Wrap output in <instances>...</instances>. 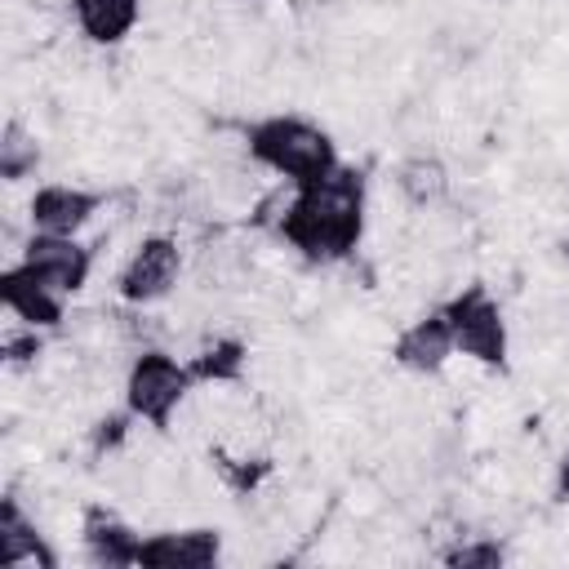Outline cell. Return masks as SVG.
<instances>
[{"label": "cell", "instance_id": "obj_1", "mask_svg": "<svg viewBox=\"0 0 569 569\" xmlns=\"http://www.w3.org/2000/svg\"><path fill=\"white\" fill-rule=\"evenodd\" d=\"M369 213V178L356 164H338L333 173L302 182L289 191L284 213L276 218V236L307 262H342L356 253Z\"/></svg>", "mask_w": 569, "mask_h": 569}, {"label": "cell", "instance_id": "obj_9", "mask_svg": "<svg viewBox=\"0 0 569 569\" xmlns=\"http://www.w3.org/2000/svg\"><path fill=\"white\" fill-rule=\"evenodd\" d=\"M453 356H458L453 329H449V320H445L440 307L413 316V320L396 333V342H391V360H396L400 369H409V373H422V378L440 373Z\"/></svg>", "mask_w": 569, "mask_h": 569}, {"label": "cell", "instance_id": "obj_8", "mask_svg": "<svg viewBox=\"0 0 569 569\" xmlns=\"http://www.w3.org/2000/svg\"><path fill=\"white\" fill-rule=\"evenodd\" d=\"M102 191L71 187V182H44L27 196V222L31 231H53V236H80L93 213L102 209Z\"/></svg>", "mask_w": 569, "mask_h": 569}, {"label": "cell", "instance_id": "obj_2", "mask_svg": "<svg viewBox=\"0 0 569 569\" xmlns=\"http://www.w3.org/2000/svg\"><path fill=\"white\" fill-rule=\"evenodd\" d=\"M244 151H249L253 164H262L267 173H276L289 187L316 182V178H325V173H333L342 164L333 133L320 129L316 120L289 116V111L253 120L244 129Z\"/></svg>", "mask_w": 569, "mask_h": 569}, {"label": "cell", "instance_id": "obj_21", "mask_svg": "<svg viewBox=\"0 0 569 569\" xmlns=\"http://www.w3.org/2000/svg\"><path fill=\"white\" fill-rule=\"evenodd\" d=\"M227 4H262V0H227Z\"/></svg>", "mask_w": 569, "mask_h": 569}, {"label": "cell", "instance_id": "obj_5", "mask_svg": "<svg viewBox=\"0 0 569 569\" xmlns=\"http://www.w3.org/2000/svg\"><path fill=\"white\" fill-rule=\"evenodd\" d=\"M178 280H182V244H178V236L151 231L129 249V258H124V267L116 276V289H120V298L129 307H156L178 289Z\"/></svg>", "mask_w": 569, "mask_h": 569}, {"label": "cell", "instance_id": "obj_3", "mask_svg": "<svg viewBox=\"0 0 569 569\" xmlns=\"http://www.w3.org/2000/svg\"><path fill=\"white\" fill-rule=\"evenodd\" d=\"M191 387H196L191 365L178 360V356L164 351V347H142V351H133L129 365H124V382H120L124 409H129L138 422H147L151 431H169V422H173V413L187 405Z\"/></svg>", "mask_w": 569, "mask_h": 569}, {"label": "cell", "instance_id": "obj_7", "mask_svg": "<svg viewBox=\"0 0 569 569\" xmlns=\"http://www.w3.org/2000/svg\"><path fill=\"white\" fill-rule=\"evenodd\" d=\"M222 560V529L187 525V529H156L138 542L142 569H209Z\"/></svg>", "mask_w": 569, "mask_h": 569}, {"label": "cell", "instance_id": "obj_19", "mask_svg": "<svg viewBox=\"0 0 569 569\" xmlns=\"http://www.w3.org/2000/svg\"><path fill=\"white\" fill-rule=\"evenodd\" d=\"M4 356H9L13 365H22V360L40 356V329H27L22 338H9V342H4Z\"/></svg>", "mask_w": 569, "mask_h": 569}, {"label": "cell", "instance_id": "obj_17", "mask_svg": "<svg viewBox=\"0 0 569 569\" xmlns=\"http://www.w3.org/2000/svg\"><path fill=\"white\" fill-rule=\"evenodd\" d=\"M440 560H445L449 569H498V565L507 560V547H502L498 538H485V533H471V538L458 533V542L445 547Z\"/></svg>", "mask_w": 569, "mask_h": 569}, {"label": "cell", "instance_id": "obj_6", "mask_svg": "<svg viewBox=\"0 0 569 569\" xmlns=\"http://www.w3.org/2000/svg\"><path fill=\"white\" fill-rule=\"evenodd\" d=\"M18 262H27L44 284H53L62 298L80 293L93 276V249L80 236H53V231H31L18 249Z\"/></svg>", "mask_w": 569, "mask_h": 569}, {"label": "cell", "instance_id": "obj_11", "mask_svg": "<svg viewBox=\"0 0 569 569\" xmlns=\"http://www.w3.org/2000/svg\"><path fill=\"white\" fill-rule=\"evenodd\" d=\"M138 542H142V533L124 516H116L102 502L84 507V516H80V547H84L89 565H98V569H133L138 565Z\"/></svg>", "mask_w": 569, "mask_h": 569}, {"label": "cell", "instance_id": "obj_12", "mask_svg": "<svg viewBox=\"0 0 569 569\" xmlns=\"http://www.w3.org/2000/svg\"><path fill=\"white\" fill-rule=\"evenodd\" d=\"M0 565L4 569H58V551L44 542L36 520L9 493L0 502Z\"/></svg>", "mask_w": 569, "mask_h": 569}, {"label": "cell", "instance_id": "obj_16", "mask_svg": "<svg viewBox=\"0 0 569 569\" xmlns=\"http://www.w3.org/2000/svg\"><path fill=\"white\" fill-rule=\"evenodd\" d=\"M44 160V147L36 138V129H27L22 120H4L0 129V178L4 182H27Z\"/></svg>", "mask_w": 569, "mask_h": 569}, {"label": "cell", "instance_id": "obj_13", "mask_svg": "<svg viewBox=\"0 0 569 569\" xmlns=\"http://www.w3.org/2000/svg\"><path fill=\"white\" fill-rule=\"evenodd\" d=\"M396 191H400V200L409 204V209H440L445 200H449V164L440 160V156H431V151H413V156H405L400 164H396Z\"/></svg>", "mask_w": 569, "mask_h": 569}, {"label": "cell", "instance_id": "obj_4", "mask_svg": "<svg viewBox=\"0 0 569 569\" xmlns=\"http://www.w3.org/2000/svg\"><path fill=\"white\" fill-rule=\"evenodd\" d=\"M449 329H453V347L458 356L476 360V365H489V369H502L507 356H511V329H507V316L498 307V298L489 293V284H467L458 289L449 302H440Z\"/></svg>", "mask_w": 569, "mask_h": 569}, {"label": "cell", "instance_id": "obj_15", "mask_svg": "<svg viewBox=\"0 0 569 569\" xmlns=\"http://www.w3.org/2000/svg\"><path fill=\"white\" fill-rule=\"evenodd\" d=\"M187 365H191L196 382H204V387H236V382L244 378L249 347H244L240 338H231V333H218V338H209Z\"/></svg>", "mask_w": 569, "mask_h": 569}, {"label": "cell", "instance_id": "obj_14", "mask_svg": "<svg viewBox=\"0 0 569 569\" xmlns=\"http://www.w3.org/2000/svg\"><path fill=\"white\" fill-rule=\"evenodd\" d=\"M71 18L89 44H120L142 18V0H71Z\"/></svg>", "mask_w": 569, "mask_h": 569}, {"label": "cell", "instance_id": "obj_18", "mask_svg": "<svg viewBox=\"0 0 569 569\" xmlns=\"http://www.w3.org/2000/svg\"><path fill=\"white\" fill-rule=\"evenodd\" d=\"M129 422H138L129 409H120V413H102L93 427H89V449L102 458V453H116L120 445H124V436H129Z\"/></svg>", "mask_w": 569, "mask_h": 569}, {"label": "cell", "instance_id": "obj_20", "mask_svg": "<svg viewBox=\"0 0 569 569\" xmlns=\"http://www.w3.org/2000/svg\"><path fill=\"white\" fill-rule=\"evenodd\" d=\"M551 498L560 507H569V449L556 458V471H551Z\"/></svg>", "mask_w": 569, "mask_h": 569}, {"label": "cell", "instance_id": "obj_10", "mask_svg": "<svg viewBox=\"0 0 569 569\" xmlns=\"http://www.w3.org/2000/svg\"><path fill=\"white\" fill-rule=\"evenodd\" d=\"M0 302L22 320V329L49 333V329H62L67 320V307H62L67 298L53 284H44L27 262H13L0 271Z\"/></svg>", "mask_w": 569, "mask_h": 569}]
</instances>
